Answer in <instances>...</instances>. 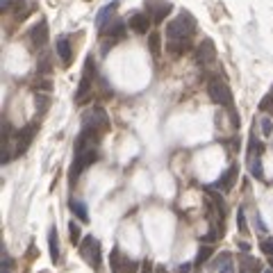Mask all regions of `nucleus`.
<instances>
[{"instance_id":"f257e3e1","label":"nucleus","mask_w":273,"mask_h":273,"mask_svg":"<svg viewBox=\"0 0 273 273\" xmlns=\"http://www.w3.org/2000/svg\"><path fill=\"white\" fill-rule=\"evenodd\" d=\"M196 30V21L189 11H180L173 21L166 23V39L173 41V39H189L191 32Z\"/></svg>"},{"instance_id":"f03ea898","label":"nucleus","mask_w":273,"mask_h":273,"mask_svg":"<svg viewBox=\"0 0 273 273\" xmlns=\"http://www.w3.org/2000/svg\"><path fill=\"white\" fill-rule=\"evenodd\" d=\"M207 93H209V98H212V102H216V105H221V107H225L228 112H230L232 123L237 125V116H235V100H232V91H230V87L225 85L223 80H209V85H207Z\"/></svg>"},{"instance_id":"7ed1b4c3","label":"nucleus","mask_w":273,"mask_h":273,"mask_svg":"<svg viewBox=\"0 0 273 273\" xmlns=\"http://www.w3.org/2000/svg\"><path fill=\"white\" fill-rule=\"evenodd\" d=\"M80 255L85 257V262L89 264L91 269L100 271V241L96 239L93 235H87L85 239L80 241Z\"/></svg>"},{"instance_id":"20e7f679","label":"nucleus","mask_w":273,"mask_h":273,"mask_svg":"<svg viewBox=\"0 0 273 273\" xmlns=\"http://www.w3.org/2000/svg\"><path fill=\"white\" fill-rule=\"evenodd\" d=\"M91 69H96V66H93V59L89 57L87 59V66H85V75H82V80H80V87L75 91V102H78V105H85V102L93 96V78H96V71L91 73Z\"/></svg>"},{"instance_id":"39448f33","label":"nucleus","mask_w":273,"mask_h":273,"mask_svg":"<svg viewBox=\"0 0 273 273\" xmlns=\"http://www.w3.org/2000/svg\"><path fill=\"white\" fill-rule=\"evenodd\" d=\"M96 160H98L96 148L85 150V153H78V155H75V160H73V166H71V171H69V180L75 182L78 178H80V173L87 171V169H89V166L93 164Z\"/></svg>"},{"instance_id":"423d86ee","label":"nucleus","mask_w":273,"mask_h":273,"mask_svg":"<svg viewBox=\"0 0 273 273\" xmlns=\"http://www.w3.org/2000/svg\"><path fill=\"white\" fill-rule=\"evenodd\" d=\"M109 264H112V273H137V269H139V264L134 262V260H130L128 255H123L118 246L112 248Z\"/></svg>"},{"instance_id":"0eeeda50","label":"nucleus","mask_w":273,"mask_h":273,"mask_svg":"<svg viewBox=\"0 0 273 273\" xmlns=\"http://www.w3.org/2000/svg\"><path fill=\"white\" fill-rule=\"evenodd\" d=\"M82 128H93V130H98V132H105V130L109 128V118H107V114H105V109L102 107L89 109V112L85 114V118H82Z\"/></svg>"},{"instance_id":"6e6552de","label":"nucleus","mask_w":273,"mask_h":273,"mask_svg":"<svg viewBox=\"0 0 273 273\" xmlns=\"http://www.w3.org/2000/svg\"><path fill=\"white\" fill-rule=\"evenodd\" d=\"M146 9H148V16L153 18V23H162L171 14L173 5L166 2V0H148V2H146Z\"/></svg>"},{"instance_id":"1a4fd4ad","label":"nucleus","mask_w":273,"mask_h":273,"mask_svg":"<svg viewBox=\"0 0 273 273\" xmlns=\"http://www.w3.org/2000/svg\"><path fill=\"white\" fill-rule=\"evenodd\" d=\"M34 132H37V123H30V125H25V128L21 130V132L16 134V144H14V157H18V155H23L27 150V146L32 144V139H34Z\"/></svg>"},{"instance_id":"9d476101","label":"nucleus","mask_w":273,"mask_h":273,"mask_svg":"<svg viewBox=\"0 0 273 273\" xmlns=\"http://www.w3.org/2000/svg\"><path fill=\"white\" fill-rule=\"evenodd\" d=\"M237 176H239V166L232 164L228 171L223 173V176L219 178V180L214 182V189H219V191H230L232 187H235V182H237Z\"/></svg>"},{"instance_id":"9b49d317","label":"nucleus","mask_w":273,"mask_h":273,"mask_svg":"<svg viewBox=\"0 0 273 273\" xmlns=\"http://www.w3.org/2000/svg\"><path fill=\"white\" fill-rule=\"evenodd\" d=\"M214 59H216L214 43L209 41V39H205V41L198 46V50H196V62L205 66V64H209V62H214Z\"/></svg>"},{"instance_id":"f8f14e48","label":"nucleus","mask_w":273,"mask_h":273,"mask_svg":"<svg viewBox=\"0 0 273 273\" xmlns=\"http://www.w3.org/2000/svg\"><path fill=\"white\" fill-rule=\"evenodd\" d=\"M30 41H32V46H37V48L46 46V41H48V23L39 21L37 25L30 30Z\"/></svg>"},{"instance_id":"ddd939ff","label":"nucleus","mask_w":273,"mask_h":273,"mask_svg":"<svg viewBox=\"0 0 273 273\" xmlns=\"http://www.w3.org/2000/svg\"><path fill=\"white\" fill-rule=\"evenodd\" d=\"M55 50H57L59 59H62V64L64 66H71L73 62V48H71V41L66 37H59L57 43H55Z\"/></svg>"},{"instance_id":"4468645a","label":"nucleus","mask_w":273,"mask_h":273,"mask_svg":"<svg viewBox=\"0 0 273 273\" xmlns=\"http://www.w3.org/2000/svg\"><path fill=\"white\" fill-rule=\"evenodd\" d=\"M150 23H153V18H150L148 14H141V11H137V14L130 16V27H132L137 34H146V32H148Z\"/></svg>"},{"instance_id":"2eb2a0df","label":"nucleus","mask_w":273,"mask_h":273,"mask_svg":"<svg viewBox=\"0 0 273 273\" xmlns=\"http://www.w3.org/2000/svg\"><path fill=\"white\" fill-rule=\"evenodd\" d=\"M239 273H262V267H260V260L253 255H239Z\"/></svg>"},{"instance_id":"dca6fc26","label":"nucleus","mask_w":273,"mask_h":273,"mask_svg":"<svg viewBox=\"0 0 273 273\" xmlns=\"http://www.w3.org/2000/svg\"><path fill=\"white\" fill-rule=\"evenodd\" d=\"M189 48H191L189 39H173V41L166 43V53H171V55H184Z\"/></svg>"},{"instance_id":"f3484780","label":"nucleus","mask_w":273,"mask_h":273,"mask_svg":"<svg viewBox=\"0 0 273 273\" xmlns=\"http://www.w3.org/2000/svg\"><path fill=\"white\" fill-rule=\"evenodd\" d=\"M48 246H50V260L55 264L59 262V239H57V228L48 230Z\"/></svg>"},{"instance_id":"a211bd4d","label":"nucleus","mask_w":273,"mask_h":273,"mask_svg":"<svg viewBox=\"0 0 273 273\" xmlns=\"http://www.w3.org/2000/svg\"><path fill=\"white\" fill-rule=\"evenodd\" d=\"M116 7H118V2H112V5H107V7H105V9H100V11H98V18H96L98 30H105V25H107L109 16H112L114 11H116Z\"/></svg>"},{"instance_id":"6ab92c4d","label":"nucleus","mask_w":273,"mask_h":273,"mask_svg":"<svg viewBox=\"0 0 273 273\" xmlns=\"http://www.w3.org/2000/svg\"><path fill=\"white\" fill-rule=\"evenodd\" d=\"M69 207H71V212H73V214L82 221V223H87V221H89V209H87V205L82 203V200H71Z\"/></svg>"},{"instance_id":"aec40b11","label":"nucleus","mask_w":273,"mask_h":273,"mask_svg":"<svg viewBox=\"0 0 273 273\" xmlns=\"http://www.w3.org/2000/svg\"><path fill=\"white\" fill-rule=\"evenodd\" d=\"M123 37H125V25H123V23H121V21H116L112 27H109L107 39H109V41H112V43H118V41H121V39H123Z\"/></svg>"},{"instance_id":"412c9836","label":"nucleus","mask_w":273,"mask_h":273,"mask_svg":"<svg viewBox=\"0 0 273 273\" xmlns=\"http://www.w3.org/2000/svg\"><path fill=\"white\" fill-rule=\"evenodd\" d=\"M148 46H150V53H153V57H160L162 55V37L157 32H153L148 37Z\"/></svg>"},{"instance_id":"4be33fe9","label":"nucleus","mask_w":273,"mask_h":273,"mask_svg":"<svg viewBox=\"0 0 273 273\" xmlns=\"http://www.w3.org/2000/svg\"><path fill=\"white\" fill-rule=\"evenodd\" d=\"M219 273H237L235 271V264H232L230 253H223V257H221V264H219Z\"/></svg>"},{"instance_id":"5701e85b","label":"nucleus","mask_w":273,"mask_h":273,"mask_svg":"<svg viewBox=\"0 0 273 273\" xmlns=\"http://www.w3.org/2000/svg\"><path fill=\"white\" fill-rule=\"evenodd\" d=\"M248 164H251V173L253 178H257V180H264V171H262V162H260V157H251L248 160Z\"/></svg>"},{"instance_id":"b1692460","label":"nucleus","mask_w":273,"mask_h":273,"mask_svg":"<svg viewBox=\"0 0 273 273\" xmlns=\"http://www.w3.org/2000/svg\"><path fill=\"white\" fill-rule=\"evenodd\" d=\"M69 232H71V241H73V244H80V241L85 239L82 232H80V225L75 223V221H71V223H69Z\"/></svg>"},{"instance_id":"393cba45","label":"nucleus","mask_w":273,"mask_h":273,"mask_svg":"<svg viewBox=\"0 0 273 273\" xmlns=\"http://www.w3.org/2000/svg\"><path fill=\"white\" fill-rule=\"evenodd\" d=\"M209 255H212V246H200V251H198V255H196V264H203V262H207L209 260Z\"/></svg>"},{"instance_id":"a878e982","label":"nucleus","mask_w":273,"mask_h":273,"mask_svg":"<svg viewBox=\"0 0 273 273\" xmlns=\"http://www.w3.org/2000/svg\"><path fill=\"white\" fill-rule=\"evenodd\" d=\"M260 248H262V253L271 260V269H273V239H264L262 244H260Z\"/></svg>"},{"instance_id":"bb28decb","label":"nucleus","mask_w":273,"mask_h":273,"mask_svg":"<svg viewBox=\"0 0 273 273\" xmlns=\"http://www.w3.org/2000/svg\"><path fill=\"white\" fill-rule=\"evenodd\" d=\"M260 109H262V112H273V89L269 91V96L262 98V102H260Z\"/></svg>"},{"instance_id":"cd10ccee","label":"nucleus","mask_w":273,"mask_h":273,"mask_svg":"<svg viewBox=\"0 0 273 273\" xmlns=\"http://www.w3.org/2000/svg\"><path fill=\"white\" fill-rule=\"evenodd\" d=\"M237 225H239V230L246 235V221H244V209H239V214H237Z\"/></svg>"},{"instance_id":"c85d7f7f","label":"nucleus","mask_w":273,"mask_h":273,"mask_svg":"<svg viewBox=\"0 0 273 273\" xmlns=\"http://www.w3.org/2000/svg\"><path fill=\"white\" fill-rule=\"evenodd\" d=\"M153 271H155L153 262H150V260H144V264H141V271H139V273H153Z\"/></svg>"},{"instance_id":"c756f323","label":"nucleus","mask_w":273,"mask_h":273,"mask_svg":"<svg viewBox=\"0 0 273 273\" xmlns=\"http://www.w3.org/2000/svg\"><path fill=\"white\" fill-rule=\"evenodd\" d=\"M37 107L43 112V109L48 107V98H46V96H41V93H39V96H37Z\"/></svg>"},{"instance_id":"7c9ffc66","label":"nucleus","mask_w":273,"mask_h":273,"mask_svg":"<svg viewBox=\"0 0 273 273\" xmlns=\"http://www.w3.org/2000/svg\"><path fill=\"white\" fill-rule=\"evenodd\" d=\"M262 130H264V134H271L273 132V125H271V121H269V118H264V121H262Z\"/></svg>"},{"instance_id":"2f4dec72","label":"nucleus","mask_w":273,"mask_h":273,"mask_svg":"<svg viewBox=\"0 0 273 273\" xmlns=\"http://www.w3.org/2000/svg\"><path fill=\"white\" fill-rule=\"evenodd\" d=\"M2 273H11L9 271V257L5 255V264H2Z\"/></svg>"},{"instance_id":"473e14b6","label":"nucleus","mask_w":273,"mask_h":273,"mask_svg":"<svg viewBox=\"0 0 273 273\" xmlns=\"http://www.w3.org/2000/svg\"><path fill=\"white\" fill-rule=\"evenodd\" d=\"M0 7H2V9H7V7H11V0H0Z\"/></svg>"},{"instance_id":"72a5a7b5","label":"nucleus","mask_w":273,"mask_h":273,"mask_svg":"<svg viewBox=\"0 0 273 273\" xmlns=\"http://www.w3.org/2000/svg\"><path fill=\"white\" fill-rule=\"evenodd\" d=\"M264 273H273V269H269V271H264Z\"/></svg>"}]
</instances>
